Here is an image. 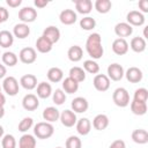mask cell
I'll list each match as a JSON object with an SVG mask.
<instances>
[{
	"label": "cell",
	"mask_w": 148,
	"mask_h": 148,
	"mask_svg": "<svg viewBox=\"0 0 148 148\" xmlns=\"http://www.w3.org/2000/svg\"><path fill=\"white\" fill-rule=\"evenodd\" d=\"M86 50L92 60H97L103 57L104 49L102 45V37L98 32H92L88 36L86 40Z\"/></svg>",
	"instance_id": "cell-1"
},
{
	"label": "cell",
	"mask_w": 148,
	"mask_h": 148,
	"mask_svg": "<svg viewBox=\"0 0 148 148\" xmlns=\"http://www.w3.org/2000/svg\"><path fill=\"white\" fill-rule=\"evenodd\" d=\"M54 133V127L51 123L47 121H39L34 126V134L37 136V139L45 140L49 139L53 135Z\"/></svg>",
	"instance_id": "cell-2"
},
{
	"label": "cell",
	"mask_w": 148,
	"mask_h": 148,
	"mask_svg": "<svg viewBox=\"0 0 148 148\" xmlns=\"http://www.w3.org/2000/svg\"><path fill=\"white\" fill-rule=\"evenodd\" d=\"M112 101H113V103L117 106H119V108H126L130 104V102H131L130 101V94H128V91L125 88L119 87V88H117L113 91V94H112Z\"/></svg>",
	"instance_id": "cell-3"
},
{
	"label": "cell",
	"mask_w": 148,
	"mask_h": 148,
	"mask_svg": "<svg viewBox=\"0 0 148 148\" xmlns=\"http://www.w3.org/2000/svg\"><path fill=\"white\" fill-rule=\"evenodd\" d=\"M2 89L7 95L15 96L18 92V81L14 76H7L2 82Z\"/></svg>",
	"instance_id": "cell-4"
},
{
	"label": "cell",
	"mask_w": 148,
	"mask_h": 148,
	"mask_svg": "<svg viewBox=\"0 0 148 148\" xmlns=\"http://www.w3.org/2000/svg\"><path fill=\"white\" fill-rule=\"evenodd\" d=\"M18 18L22 23H31L37 18V10L32 7H23L18 10Z\"/></svg>",
	"instance_id": "cell-5"
},
{
	"label": "cell",
	"mask_w": 148,
	"mask_h": 148,
	"mask_svg": "<svg viewBox=\"0 0 148 148\" xmlns=\"http://www.w3.org/2000/svg\"><path fill=\"white\" fill-rule=\"evenodd\" d=\"M18 58H20L21 62H23V64H27V65L34 64L37 59L36 50L34 47H30V46L23 47L18 53Z\"/></svg>",
	"instance_id": "cell-6"
},
{
	"label": "cell",
	"mask_w": 148,
	"mask_h": 148,
	"mask_svg": "<svg viewBox=\"0 0 148 148\" xmlns=\"http://www.w3.org/2000/svg\"><path fill=\"white\" fill-rule=\"evenodd\" d=\"M124 74H125V71H124V67L117 62H113V64H110L108 66V77L112 81H120L123 77H124Z\"/></svg>",
	"instance_id": "cell-7"
},
{
	"label": "cell",
	"mask_w": 148,
	"mask_h": 148,
	"mask_svg": "<svg viewBox=\"0 0 148 148\" xmlns=\"http://www.w3.org/2000/svg\"><path fill=\"white\" fill-rule=\"evenodd\" d=\"M92 84L96 90L103 92L110 88V79L105 74H96L92 80Z\"/></svg>",
	"instance_id": "cell-8"
},
{
	"label": "cell",
	"mask_w": 148,
	"mask_h": 148,
	"mask_svg": "<svg viewBox=\"0 0 148 148\" xmlns=\"http://www.w3.org/2000/svg\"><path fill=\"white\" fill-rule=\"evenodd\" d=\"M126 20H127V23L132 27H141L143 25L146 18H145V15L139 10H131L127 13Z\"/></svg>",
	"instance_id": "cell-9"
},
{
	"label": "cell",
	"mask_w": 148,
	"mask_h": 148,
	"mask_svg": "<svg viewBox=\"0 0 148 148\" xmlns=\"http://www.w3.org/2000/svg\"><path fill=\"white\" fill-rule=\"evenodd\" d=\"M59 120L61 121V124H62L65 127H73V126L76 124V121H77L76 113L73 112L72 110H64V111L60 113Z\"/></svg>",
	"instance_id": "cell-10"
},
{
	"label": "cell",
	"mask_w": 148,
	"mask_h": 148,
	"mask_svg": "<svg viewBox=\"0 0 148 148\" xmlns=\"http://www.w3.org/2000/svg\"><path fill=\"white\" fill-rule=\"evenodd\" d=\"M22 106L27 111H35L39 106L38 97L35 94H27L22 99Z\"/></svg>",
	"instance_id": "cell-11"
},
{
	"label": "cell",
	"mask_w": 148,
	"mask_h": 148,
	"mask_svg": "<svg viewBox=\"0 0 148 148\" xmlns=\"http://www.w3.org/2000/svg\"><path fill=\"white\" fill-rule=\"evenodd\" d=\"M114 34L118 36V38L125 39V37H130L133 34V27L127 22H119L114 25Z\"/></svg>",
	"instance_id": "cell-12"
},
{
	"label": "cell",
	"mask_w": 148,
	"mask_h": 148,
	"mask_svg": "<svg viewBox=\"0 0 148 148\" xmlns=\"http://www.w3.org/2000/svg\"><path fill=\"white\" fill-rule=\"evenodd\" d=\"M124 76H126L127 81L131 82V83H139V82L142 80L143 74H142V71H141L139 67L132 66V67H130V68L125 72Z\"/></svg>",
	"instance_id": "cell-13"
},
{
	"label": "cell",
	"mask_w": 148,
	"mask_h": 148,
	"mask_svg": "<svg viewBox=\"0 0 148 148\" xmlns=\"http://www.w3.org/2000/svg\"><path fill=\"white\" fill-rule=\"evenodd\" d=\"M71 106H72V111L75 112V113H83L88 110L89 108V103L88 101L84 98V97H75L72 103H71Z\"/></svg>",
	"instance_id": "cell-14"
},
{
	"label": "cell",
	"mask_w": 148,
	"mask_h": 148,
	"mask_svg": "<svg viewBox=\"0 0 148 148\" xmlns=\"http://www.w3.org/2000/svg\"><path fill=\"white\" fill-rule=\"evenodd\" d=\"M59 20H60V22H61L62 24H65V25H72V24H74V23L76 22L77 15H76V13H75L73 9L67 8V9H64V10L59 14Z\"/></svg>",
	"instance_id": "cell-15"
},
{
	"label": "cell",
	"mask_w": 148,
	"mask_h": 148,
	"mask_svg": "<svg viewBox=\"0 0 148 148\" xmlns=\"http://www.w3.org/2000/svg\"><path fill=\"white\" fill-rule=\"evenodd\" d=\"M112 51L117 56H124L128 52V43L124 38H116L112 43Z\"/></svg>",
	"instance_id": "cell-16"
},
{
	"label": "cell",
	"mask_w": 148,
	"mask_h": 148,
	"mask_svg": "<svg viewBox=\"0 0 148 148\" xmlns=\"http://www.w3.org/2000/svg\"><path fill=\"white\" fill-rule=\"evenodd\" d=\"M30 35V28L25 23H17L13 28V36L18 39H24Z\"/></svg>",
	"instance_id": "cell-17"
},
{
	"label": "cell",
	"mask_w": 148,
	"mask_h": 148,
	"mask_svg": "<svg viewBox=\"0 0 148 148\" xmlns=\"http://www.w3.org/2000/svg\"><path fill=\"white\" fill-rule=\"evenodd\" d=\"M43 119L47 123H54L57 120H59L60 117V112L57 108L54 106H47L43 110Z\"/></svg>",
	"instance_id": "cell-18"
},
{
	"label": "cell",
	"mask_w": 148,
	"mask_h": 148,
	"mask_svg": "<svg viewBox=\"0 0 148 148\" xmlns=\"http://www.w3.org/2000/svg\"><path fill=\"white\" fill-rule=\"evenodd\" d=\"M43 36L46 37L52 44H54L60 39V30L54 25H49L44 29Z\"/></svg>",
	"instance_id": "cell-19"
},
{
	"label": "cell",
	"mask_w": 148,
	"mask_h": 148,
	"mask_svg": "<svg viewBox=\"0 0 148 148\" xmlns=\"http://www.w3.org/2000/svg\"><path fill=\"white\" fill-rule=\"evenodd\" d=\"M52 47H53V44L46 37H44L43 35L37 38V40H36V49H37L38 52H40V53H49L52 50Z\"/></svg>",
	"instance_id": "cell-20"
},
{
	"label": "cell",
	"mask_w": 148,
	"mask_h": 148,
	"mask_svg": "<svg viewBox=\"0 0 148 148\" xmlns=\"http://www.w3.org/2000/svg\"><path fill=\"white\" fill-rule=\"evenodd\" d=\"M20 84L27 90H32L37 87V77L34 74H25L20 79Z\"/></svg>",
	"instance_id": "cell-21"
},
{
	"label": "cell",
	"mask_w": 148,
	"mask_h": 148,
	"mask_svg": "<svg viewBox=\"0 0 148 148\" xmlns=\"http://www.w3.org/2000/svg\"><path fill=\"white\" fill-rule=\"evenodd\" d=\"M109 126V117L104 113H99L95 116L92 119V127L97 131H103Z\"/></svg>",
	"instance_id": "cell-22"
},
{
	"label": "cell",
	"mask_w": 148,
	"mask_h": 148,
	"mask_svg": "<svg viewBox=\"0 0 148 148\" xmlns=\"http://www.w3.org/2000/svg\"><path fill=\"white\" fill-rule=\"evenodd\" d=\"M75 127L80 135H88L91 131V123L88 118H81L76 121Z\"/></svg>",
	"instance_id": "cell-23"
},
{
	"label": "cell",
	"mask_w": 148,
	"mask_h": 148,
	"mask_svg": "<svg viewBox=\"0 0 148 148\" xmlns=\"http://www.w3.org/2000/svg\"><path fill=\"white\" fill-rule=\"evenodd\" d=\"M146 46H147V43H146V39L140 37V36H136V37H133L130 42V46L134 52L136 53H141L146 50Z\"/></svg>",
	"instance_id": "cell-24"
},
{
	"label": "cell",
	"mask_w": 148,
	"mask_h": 148,
	"mask_svg": "<svg viewBox=\"0 0 148 148\" xmlns=\"http://www.w3.org/2000/svg\"><path fill=\"white\" fill-rule=\"evenodd\" d=\"M75 9L82 15H87L92 10V2L90 0H75Z\"/></svg>",
	"instance_id": "cell-25"
},
{
	"label": "cell",
	"mask_w": 148,
	"mask_h": 148,
	"mask_svg": "<svg viewBox=\"0 0 148 148\" xmlns=\"http://www.w3.org/2000/svg\"><path fill=\"white\" fill-rule=\"evenodd\" d=\"M36 88H37V95L36 96L39 97V98L45 99V98H49L52 95V87L47 82H40V83L37 84Z\"/></svg>",
	"instance_id": "cell-26"
},
{
	"label": "cell",
	"mask_w": 148,
	"mask_h": 148,
	"mask_svg": "<svg viewBox=\"0 0 148 148\" xmlns=\"http://www.w3.org/2000/svg\"><path fill=\"white\" fill-rule=\"evenodd\" d=\"M132 140L138 145H145L148 142V132L143 128H138L132 132Z\"/></svg>",
	"instance_id": "cell-27"
},
{
	"label": "cell",
	"mask_w": 148,
	"mask_h": 148,
	"mask_svg": "<svg viewBox=\"0 0 148 148\" xmlns=\"http://www.w3.org/2000/svg\"><path fill=\"white\" fill-rule=\"evenodd\" d=\"M67 57H68V59H69L71 61L77 62V61H80V60L82 59V57H83V50H82L81 46H79V45H73V46H71V47L68 49V51H67Z\"/></svg>",
	"instance_id": "cell-28"
},
{
	"label": "cell",
	"mask_w": 148,
	"mask_h": 148,
	"mask_svg": "<svg viewBox=\"0 0 148 148\" xmlns=\"http://www.w3.org/2000/svg\"><path fill=\"white\" fill-rule=\"evenodd\" d=\"M46 76L49 79L50 82H53V83H57V82H60L62 79H64V72L61 68L59 67H51L47 73H46Z\"/></svg>",
	"instance_id": "cell-29"
},
{
	"label": "cell",
	"mask_w": 148,
	"mask_h": 148,
	"mask_svg": "<svg viewBox=\"0 0 148 148\" xmlns=\"http://www.w3.org/2000/svg\"><path fill=\"white\" fill-rule=\"evenodd\" d=\"M68 76L71 79H73L74 81H76L77 83H80V82H83L86 80V72L82 67L74 66L69 69V75Z\"/></svg>",
	"instance_id": "cell-30"
},
{
	"label": "cell",
	"mask_w": 148,
	"mask_h": 148,
	"mask_svg": "<svg viewBox=\"0 0 148 148\" xmlns=\"http://www.w3.org/2000/svg\"><path fill=\"white\" fill-rule=\"evenodd\" d=\"M79 89V83L76 81H74L73 79H71L69 76H67L66 79L62 80V90L65 91V94H74Z\"/></svg>",
	"instance_id": "cell-31"
},
{
	"label": "cell",
	"mask_w": 148,
	"mask_h": 148,
	"mask_svg": "<svg viewBox=\"0 0 148 148\" xmlns=\"http://www.w3.org/2000/svg\"><path fill=\"white\" fill-rule=\"evenodd\" d=\"M14 43V36L8 30H1L0 31V47H9Z\"/></svg>",
	"instance_id": "cell-32"
},
{
	"label": "cell",
	"mask_w": 148,
	"mask_h": 148,
	"mask_svg": "<svg viewBox=\"0 0 148 148\" xmlns=\"http://www.w3.org/2000/svg\"><path fill=\"white\" fill-rule=\"evenodd\" d=\"M131 111L136 116H143L147 112V103L133 99L131 102Z\"/></svg>",
	"instance_id": "cell-33"
},
{
	"label": "cell",
	"mask_w": 148,
	"mask_h": 148,
	"mask_svg": "<svg viewBox=\"0 0 148 148\" xmlns=\"http://www.w3.org/2000/svg\"><path fill=\"white\" fill-rule=\"evenodd\" d=\"M94 7L99 14H106L111 10L112 2L110 0H96Z\"/></svg>",
	"instance_id": "cell-34"
},
{
	"label": "cell",
	"mask_w": 148,
	"mask_h": 148,
	"mask_svg": "<svg viewBox=\"0 0 148 148\" xmlns=\"http://www.w3.org/2000/svg\"><path fill=\"white\" fill-rule=\"evenodd\" d=\"M1 59H2V64L5 66H9V67H13L17 64L18 61V58L17 56L14 53V52H10V51H6L2 56H1Z\"/></svg>",
	"instance_id": "cell-35"
},
{
	"label": "cell",
	"mask_w": 148,
	"mask_h": 148,
	"mask_svg": "<svg viewBox=\"0 0 148 148\" xmlns=\"http://www.w3.org/2000/svg\"><path fill=\"white\" fill-rule=\"evenodd\" d=\"M18 147H36V139L31 134H23L18 140Z\"/></svg>",
	"instance_id": "cell-36"
},
{
	"label": "cell",
	"mask_w": 148,
	"mask_h": 148,
	"mask_svg": "<svg viewBox=\"0 0 148 148\" xmlns=\"http://www.w3.org/2000/svg\"><path fill=\"white\" fill-rule=\"evenodd\" d=\"M83 69H84V72H88L90 74H97L99 72V65L92 59L84 60L83 61Z\"/></svg>",
	"instance_id": "cell-37"
},
{
	"label": "cell",
	"mask_w": 148,
	"mask_h": 148,
	"mask_svg": "<svg viewBox=\"0 0 148 148\" xmlns=\"http://www.w3.org/2000/svg\"><path fill=\"white\" fill-rule=\"evenodd\" d=\"M52 99L56 105H62L66 102V94L62 89H56L52 92Z\"/></svg>",
	"instance_id": "cell-38"
},
{
	"label": "cell",
	"mask_w": 148,
	"mask_h": 148,
	"mask_svg": "<svg viewBox=\"0 0 148 148\" xmlns=\"http://www.w3.org/2000/svg\"><path fill=\"white\" fill-rule=\"evenodd\" d=\"M80 27L87 31L92 30L96 27V21H95V18H92L90 16H86V17L80 20Z\"/></svg>",
	"instance_id": "cell-39"
},
{
	"label": "cell",
	"mask_w": 148,
	"mask_h": 148,
	"mask_svg": "<svg viewBox=\"0 0 148 148\" xmlns=\"http://www.w3.org/2000/svg\"><path fill=\"white\" fill-rule=\"evenodd\" d=\"M1 148H16V140L14 135L6 134L1 139Z\"/></svg>",
	"instance_id": "cell-40"
},
{
	"label": "cell",
	"mask_w": 148,
	"mask_h": 148,
	"mask_svg": "<svg viewBox=\"0 0 148 148\" xmlns=\"http://www.w3.org/2000/svg\"><path fill=\"white\" fill-rule=\"evenodd\" d=\"M34 126V119L31 117H24L20 123H18V131L20 132H28Z\"/></svg>",
	"instance_id": "cell-41"
},
{
	"label": "cell",
	"mask_w": 148,
	"mask_h": 148,
	"mask_svg": "<svg viewBox=\"0 0 148 148\" xmlns=\"http://www.w3.org/2000/svg\"><path fill=\"white\" fill-rule=\"evenodd\" d=\"M65 147H66V148H82L81 139H80L79 136H76V135H71V136L66 140Z\"/></svg>",
	"instance_id": "cell-42"
},
{
	"label": "cell",
	"mask_w": 148,
	"mask_h": 148,
	"mask_svg": "<svg viewBox=\"0 0 148 148\" xmlns=\"http://www.w3.org/2000/svg\"><path fill=\"white\" fill-rule=\"evenodd\" d=\"M133 99L135 101H140V102H146L148 101V90L146 88H139L134 91V96Z\"/></svg>",
	"instance_id": "cell-43"
},
{
	"label": "cell",
	"mask_w": 148,
	"mask_h": 148,
	"mask_svg": "<svg viewBox=\"0 0 148 148\" xmlns=\"http://www.w3.org/2000/svg\"><path fill=\"white\" fill-rule=\"evenodd\" d=\"M8 16H9L8 10L5 7H0V24L3 23V22H6L7 18H8Z\"/></svg>",
	"instance_id": "cell-44"
},
{
	"label": "cell",
	"mask_w": 148,
	"mask_h": 148,
	"mask_svg": "<svg viewBox=\"0 0 148 148\" xmlns=\"http://www.w3.org/2000/svg\"><path fill=\"white\" fill-rule=\"evenodd\" d=\"M138 6H139V9H140L139 10L140 13H147L148 12V0H140Z\"/></svg>",
	"instance_id": "cell-45"
},
{
	"label": "cell",
	"mask_w": 148,
	"mask_h": 148,
	"mask_svg": "<svg viewBox=\"0 0 148 148\" xmlns=\"http://www.w3.org/2000/svg\"><path fill=\"white\" fill-rule=\"evenodd\" d=\"M109 148H126V143H125V141L118 139V140H114V141L110 145Z\"/></svg>",
	"instance_id": "cell-46"
},
{
	"label": "cell",
	"mask_w": 148,
	"mask_h": 148,
	"mask_svg": "<svg viewBox=\"0 0 148 148\" xmlns=\"http://www.w3.org/2000/svg\"><path fill=\"white\" fill-rule=\"evenodd\" d=\"M6 3L12 8H16L22 3V0H7Z\"/></svg>",
	"instance_id": "cell-47"
},
{
	"label": "cell",
	"mask_w": 148,
	"mask_h": 148,
	"mask_svg": "<svg viewBox=\"0 0 148 148\" xmlns=\"http://www.w3.org/2000/svg\"><path fill=\"white\" fill-rule=\"evenodd\" d=\"M34 3L37 8H44L49 5V1H46V0H35Z\"/></svg>",
	"instance_id": "cell-48"
},
{
	"label": "cell",
	"mask_w": 148,
	"mask_h": 148,
	"mask_svg": "<svg viewBox=\"0 0 148 148\" xmlns=\"http://www.w3.org/2000/svg\"><path fill=\"white\" fill-rule=\"evenodd\" d=\"M6 74H7L6 66H5V65H2V64H0V79L5 77V76H6Z\"/></svg>",
	"instance_id": "cell-49"
},
{
	"label": "cell",
	"mask_w": 148,
	"mask_h": 148,
	"mask_svg": "<svg viewBox=\"0 0 148 148\" xmlns=\"http://www.w3.org/2000/svg\"><path fill=\"white\" fill-rule=\"evenodd\" d=\"M6 104V97L2 92H0V106H3Z\"/></svg>",
	"instance_id": "cell-50"
},
{
	"label": "cell",
	"mask_w": 148,
	"mask_h": 148,
	"mask_svg": "<svg viewBox=\"0 0 148 148\" xmlns=\"http://www.w3.org/2000/svg\"><path fill=\"white\" fill-rule=\"evenodd\" d=\"M5 116V108L3 106H0V119Z\"/></svg>",
	"instance_id": "cell-51"
},
{
	"label": "cell",
	"mask_w": 148,
	"mask_h": 148,
	"mask_svg": "<svg viewBox=\"0 0 148 148\" xmlns=\"http://www.w3.org/2000/svg\"><path fill=\"white\" fill-rule=\"evenodd\" d=\"M3 133H5V130H3V127L0 125V139H2V136L5 135Z\"/></svg>",
	"instance_id": "cell-52"
},
{
	"label": "cell",
	"mask_w": 148,
	"mask_h": 148,
	"mask_svg": "<svg viewBox=\"0 0 148 148\" xmlns=\"http://www.w3.org/2000/svg\"><path fill=\"white\" fill-rule=\"evenodd\" d=\"M18 148H36V147H18Z\"/></svg>",
	"instance_id": "cell-53"
},
{
	"label": "cell",
	"mask_w": 148,
	"mask_h": 148,
	"mask_svg": "<svg viewBox=\"0 0 148 148\" xmlns=\"http://www.w3.org/2000/svg\"><path fill=\"white\" fill-rule=\"evenodd\" d=\"M56 148H62V147H56Z\"/></svg>",
	"instance_id": "cell-54"
},
{
	"label": "cell",
	"mask_w": 148,
	"mask_h": 148,
	"mask_svg": "<svg viewBox=\"0 0 148 148\" xmlns=\"http://www.w3.org/2000/svg\"><path fill=\"white\" fill-rule=\"evenodd\" d=\"M0 92H1V87H0Z\"/></svg>",
	"instance_id": "cell-55"
},
{
	"label": "cell",
	"mask_w": 148,
	"mask_h": 148,
	"mask_svg": "<svg viewBox=\"0 0 148 148\" xmlns=\"http://www.w3.org/2000/svg\"><path fill=\"white\" fill-rule=\"evenodd\" d=\"M0 56H1V54H0Z\"/></svg>",
	"instance_id": "cell-56"
}]
</instances>
